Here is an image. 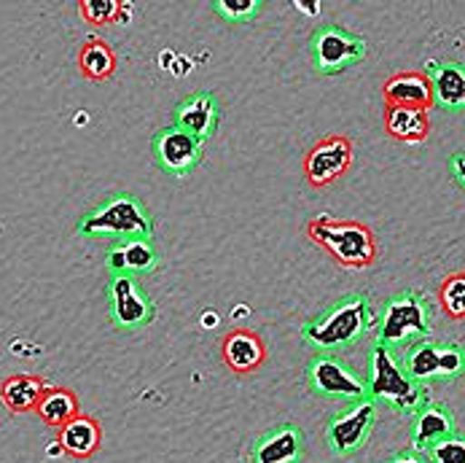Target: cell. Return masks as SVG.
Returning <instances> with one entry per match:
<instances>
[{"instance_id":"7","label":"cell","mask_w":465,"mask_h":463,"mask_svg":"<svg viewBox=\"0 0 465 463\" xmlns=\"http://www.w3.org/2000/svg\"><path fill=\"white\" fill-rule=\"evenodd\" d=\"M307 386L315 397L339 398V401H361L369 398L366 383L350 369L347 361L333 356L329 350H321L307 364Z\"/></svg>"},{"instance_id":"27","label":"cell","mask_w":465,"mask_h":463,"mask_svg":"<svg viewBox=\"0 0 465 463\" xmlns=\"http://www.w3.org/2000/svg\"><path fill=\"white\" fill-rule=\"evenodd\" d=\"M213 11L229 22H251L253 16H259L262 3L259 0H215Z\"/></svg>"},{"instance_id":"18","label":"cell","mask_w":465,"mask_h":463,"mask_svg":"<svg viewBox=\"0 0 465 463\" xmlns=\"http://www.w3.org/2000/svg\"><path fill=\"white\" fill-rule=\"evenodd\" d=\"M385 106H406V108H430L433 106V92L430 81L420 70H403L385 81L382 86Z\"/></svg>"},{"instance_id":"16","label":"cell","mask_w":465,"mask_h":463,"mask_svg":"<svg viewBox=\"0 0 465 463\" xmlns=\"http://www.w3.org/2000/svg\"><path fill=\"white\" fill-rule=\"evenodd\" d=\"M425 75L430 81L433 103L444 111H465V65L463 63H428Z\"/></svg>"},{"instance_id":"21","label":"cell","mask_w":465,"mask_h":463,"mask_svg":"<svg viewBox=\"0 0 465 463\" xmlns=\"http://www.w3.org/2000/svg\"><path fill=\"white\" fill-rule=\"evenodd\" d=\"M103 442V431L100 423L89 415H78L73 418L67 426L60 428V448L70 453L73 458H89L97 453Z\"/></svg>"},{"instance_id":"19","label":"cell","mask_w":465,"mask_h":463,"mask_svg":"<svg viewBox=\"0 0 465 463\" xmlns=\"http://www.w3.org/2000/svg\"><path fill=\"white\" fill-rule=\"evenodd\" d=\"M221 353H223V361L229 364V369L242 375V372H253L264 364L266 345L253 329H234L223 337Z\"/></svg>"},{"instance_id":"28","label":"cell","mask_w":465,"mask_h":463,"mask_svg":"<svg viewBox=\"0 0 465 463\" xmlns=\"http://www.w3.org/2000/svg\"><path fill=\"white\" fill-rule=\"evenodd\" d=\"M428 463H465V434H452L425 453Z\"/></svg>"},{"instance_id":"15","label":"cell","mask_w":465,"mask_h":463,"mask_svg":"<svg viewBox=\"0 0 465 463\" xmlns=\"http://www.w3.org/2000/svg\"><path fill=\"white\" fill-rule=\"evenodd\" d=\"M458 434L455 428V415L450 407L444 404H433L428 401L417 415H414V426H411V450L417 453H428L433 445H439L441 439Z\"/></svg>"},{"instance_id":"14","label":"cell","mask_w":465,"mask_h":463,"mask_svg":"<svg viewBox=\"0 0 465 463\" xmlns=\"http://www.w3.org/2000/svg\"><path fill=\"white\" fill-rule=\"evenodd\" d=\"M218 119H221V108H218L215 95L213 92H194L175 106V122L173 125L204 143L215 133Z\"/></svg>"},{"instance_id":"12","label":"cell","mask_w":465,"mask_h":463,"mask_svg":"<svg viewBox=\"0 0 465 463\" xmlns=\"http://www.w3.org/2000/svg\"><path fill=\"white\" fill-rule=\"evenodd\" d=\"M352 165V140L344 135H329L315 143L304 159V176L312 186H329L341 178Z\"/></svg>"},{"instance_id":"13","label":"cell","mask_w":465,"mask_h":463,"mask_svg":"<svg viewBox=\"0 0 465 463\" xmlns=\"http://www.w3.org/2000/svg\"><path fill=\"white\" fill-rule=\"evenodd\" d=\"M302 458L304 431L296 423H280L253 442L248 463H302Z\"/></svg>"},{"instance_id":"30","label":"cell","mask_w":465,"mask_h":463,"mask_svg":"<svg viewBox=\"0 0 465 463\" xmlns=\"http://www.w3.org/2000/svg\"><path fill=\"white\" fill-rule=\"evenodd\" d=\"M388 463H428V458L417 450H401L396 456H391Z\"/></svg>"},{"instance_id":"25","label":"cell","mask_w":465,"mask_h":463,"mask_svg":"<svg viewBox=\"0 0 465 463\" xmlns=\"http://www.w3.org/2000/svg\"><path fill=\"white\" fill-rule=\"evenodd\" d=\"M439 299L441 307L450 318L463 321L465 318V269L463 272H452L450 277H444L441 288H439Z\"/></svg>"},{"instance_id":"29","label":"cell","mask_w":465,"mask_h":463,"mask_svg":"<svg viewBox=\"0 0 465 463\" xmlns=\"http://www.w3.org/2000/svg\"><path fill=\"white\" fill-rule=\"evenodd\" d=\"M450 170H452V178L458 181V186L465 189V151H458V154L450 159Z\"/></svg>"},{"instance_id":"2","label":"cell","mask_w":465,"mask_h":463,"mask_svg":"<svg viewBox=\"0 0 465 463\" xmlns=\"http://www.w3.org/2000/svg\"><path fill=\"white\" fill-rule=\"evenodd\" d=\"M75 232L84 237L114 235L122 240H153V221L140 199L130 192H119L103 199L97 207L86 210L78 218Z\"/></svg>"},{"instance_id":"10","label":"cell","mask_w":465,"mask_h":463,"mask_svg":"<svg viewBox=\"0 0 465 463\" xmlns=\"http://www.w3.org/2000/svg\"><path fill=\"white\" fill-rule=\"evenodd\" d=\"M108 313H111V321L116 329H143L153 318V302L137 286V277L111 275V280H108Z\"/></svg>"},{"instance_id":"24","label":"cell","mask_w":465,"mask_h":463,"mask_svg":"<svg viewBox=\"0 0 465 463\" xmlns=\"http://www.w3.org/2000/svg\"><path fill=\"white\" fill-rule=\"evenodd\" d=\"M35 412H38V418L46 426H54V428H63L73 418L81 415L78 412V398H75V394L70 388H60V386L44 391V397L38 401Z\"/></svg>"},{"instance_id":"9","label":"cell","mask_w":465,"mask_h":463,"mask_svg":"<svg viewBox=\"0 0 465 463\" xmlns=\"http://www.w3.org/2000/svg\"><path fill=\"white\" fill-rule=\"evenodd\" d=\"M374 423H377V404L371 398L352 401L344 412L331 415V420L326 426L329 450L333 456H341V458L358 453L366 445Z\"/></svg>"},{"instance_id":"5","label":"cell","mask_w":465,"mask_h":463,"mask_svg":"<svg viewBox=\"0 0 465 463\" xmlns=\"http://www.w3.org/2000/svg\"><path fill=\"white\" fill-rule=\"evenodd\" d=\"M428 334H430L428 305L417 291H401L385 302L380 316V337H377L380 345L393 350L406 342L414 345L420 339H428Z\"/></svg>"},{"instance_id":"23","label":"cell","mask_w":465,"mask_h":463,"mask_svg":"<svg viewBox=\"0 0 465 463\" xmlns=\"http://www.w3.org/2000/svg\"><path fill=\"white\" fill-rule=\"evenodd\" d=\"M78 67L89 81H105L116 70V52L103 38H86L78 52Z\"/></svg>"},{"instance_id":"6","label":"cell","mask_w":465,"mask_h":463,"mask_svg":"<svg viewBox=\"0 0 465 463\" xmlns=\"http://www.w3.org/2000/svg\"><path fill=\"white\" fill-rule=\"evenodd\" d=\"M401 367L420 386L433 383V380H455L465 372V350L458 342L420 339L409 345Z\"/></svg>"},{"instance_id":"22","label":"cell","mask_w":465,"mask_h":463,"mask_svg":"<svg viewBox=\"0 0 465 463\" xmlns=\"http://www.w3.org/2000/svg\"><path fill=\"white\" fill-rule=\"evenodd\" d=\"M49 386L44 383V377L38 375H11L0 383V401L5 404V409L11 412H30L38 407V401L44 397Z\"/></svg>"},{"instance_id":"8","label":"cell","mask_w":465,"mask_h":463,"mask_svg":"<svg viewBox=\"0 0 465 463\" xmlns=\"http://www.w3.org/2000/svg\"><path fill=\"white\" fill-rule=\"evenodd\" d=\"M310 55L318 73L333 75L366 57V38L339 25H321L310 38Z\"/></svg>"},{"instance_id":"1","label":"cell","mask_w":465,"mask_h":463,"mask_svg":"<svg viewBox=\"0 0 465 463\" xmlns=\"http://www.w3.org/2000/svg\"><path fill=\"white\" fill-rule=\"evenodd\" d=\"M377 324L374 307L366 294H347L336 305L326 307L321 316L302 327V337L331 353L333 347H344L358 342L366 331Z\"/></svg>"},{"instance_id":"26","label":"cell","mask_w":465,"mask_h":463,"mask_svg":"<svg viewBox=\"0 0 465 463\" xmlns=\"http://www.w3.org/2000/svg\"><path fill=\"white\" fill-rule=\"evenodd\" d=\"M78 11L92 25H111L122 16V3L119 0H81Z\"/></svg>"},{"instance_id":"20","label":"cell","mask_w":465,"mask_h":463,"mask_svg":"<svg viewBox=\"0 0 465 463\" xmlns=\"http://www.w3.org/2000/svg\"><path fill=\"white\" fill-rule=\"evenodd\" d=\"M385 130L401 143H422L430 135V116L425 108L385 106Z\"/></svg>"},{"instance_id":"11","label":"cell","mask_w":465,"mask_h":463,"mask_svg":"<svg viewBox=\"0 0 465 463\" xmlns=\"http://www.w3.org/2000/svg\"><path fill=\"white\" fill-rule=\"evenodd\" d=\"M151 151H153V162L159 165V170H164L167 176L183 178L200 165L202 140L175 125H167L153 135Z\"/></svg>"},{"instance_id":"3","label":"cell","mask_w":465,"mask_h":463,"mask_svg":"<svg viewBox=\"0 0 465 463\" xmlns=\"http://www.w3.org/2000/svg\"><path fill=\"white\" fill-rule=\"evenodd\" d=\"M307 235L347 269H363L377 259V237L361 221H339L318 216L307 224Z\"/></svg>"},{"instance_id":"4","label":"cell","mask_w":465,"mask_h":463,"mask_svg":"<svg viewBox=\"0 0 465 463\" xmlns=\"http://www.w3.org/2000/svg\"><path fill=\"white\" fill-rule=\"evenodd\" d=\"M366 394L369 398L377 404H388L399 412H406V415H417L428 401H425V391L420 383H414L401 361L393 356L391 347L385 345H374L371 350V375H369V383H366Z\"/></svg>"},{"instance_id":"17","label":"cell","mask_w":465,"mask_h":463,"mask_svg":"<svg viewBox=\"0 0 465 463\" xmlns=\"http://www.w3.org/2000/svg\"><path fill=\"white\" fill-rule=\"evenodd\" d=\"M156 248L151 240H116L105 251V269L111 275H145L156 267Z\"/></svg>"}]
</instances>
